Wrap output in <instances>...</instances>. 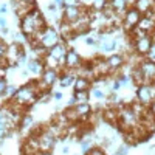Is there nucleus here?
Here are the masks:
<instances>
[{
    "instance_id": "nucleus-27",
    "label": "nucleus",
    "mask_w": 155,
    "mask_h": 155,
    "mask_svg": "<svg viewBox=\"0 0 155 155\" xmlns=\"http://www.w3.org/2000/svg\"><path fill=\"white\" fill-rule=\"evenodd\" d=\"M92 95H93V96H95L96 99H102V98H104V93H102V92H101L99 88H93Z\"/></svg>"
},
{
    "instance_id": "nucleus-19",
    "label": "nucleus",
    "mask_w": 155,
    "mask_h": 155,
    "mask_svg": "<svg viewBox=\"0 0 155 155\" xmlns=\"http://www.w3.org/2000/svg\"><path fill=\"white\" fill-rule=\"evenodd\" d=\"M116 47V41L115 39H104L101 42V50L102 51H113Z\"/></svg>"
},
{
    "instance_id": "nucleus-36",
    "label": "nucleus",
    "mask_w": 155,
    "mask_h": 155,
    "mask_svg": "<svg viewBox=\"0 0 155 155\" xmlns=\"http://www.w3.org/2000/svg\"><path fill=\"white\" fill-rule=\"evenodd\" d=\"M48 9H50V11H56V5H54V3L48 5Z\"/></svg>"
},
{
    "instance_id": "nucleus-20",
    "label": "nucleus",
    "mask_w": 155,
    "mask_h": 155,
    "mask_svg": "<svg viewBox=\"0 0 155 155\" xmlns=\"http://www.w3.org/2000/svg\"><path fill=\"white\" fill-rule=\"evenodd\" d=\"M74 79H76V78L71 74V73H64L62 76H61V85L62 87H68V85H71L73 82H74Z\"/></svg>"
},
{
    "instance_id": "nucleus-23",
    "label": "nucleus",
    "mask_w": 155,
    "mask_h": 155,
    "mask_svg": "<svg viewBox=\"0 0 155 155\" xmlns=\"http://www.w3.org/2000/svg\"><path fill=\"white\" fill-rule=\"evenodd\" d=\"M107 3V0H95V5H93V8L95 9H102V11H104L106 9V5Z\"/></svg>"
},
{
    "instance_id": "nucleus-4",
    "label": "nucleus",
    "mask_w": 155,
    "mask_h": 155,
    "mask_svg": "<svg viewBox=\"0 0 155 155\" xmlns=\"http://www.w3.org/2000/svg\"><path fill=\"white\" fill-rule=\"evenodd\" d=\"M153 96H155L153 85H150V84H141V85H138V88H137V98L140 99V102L143 106L150 104V101L153 99Z\"/></svg>"
},
{
    "instance_id": "nucleus-5",
    "label": "nucleus",
    "mask_w": 155,
    "mask_h": 155,
    "mask_svg": "<svg viewBox=\"0 0 155 155\" xmlns=\"http://www.w3.org/2000/svg\"><path fill=\"white\" fill-rule=\"evenodd\" d=\"M141 17H143V14H141L140 11H137L135 8L127 9L126 14H124V27H126V30H130L132 31L137 25L140 23Z\"/></svg>"
},
{
    "instance_id": "nucleus-1",
    "label": "nucleus",
    "mask_w": 155,
    "mask_h": 155,
    "mask_svg": "<svg viewBox=\"0 0 155 155\" xmlns=\"http://www.w3.org/2000/svg\"><path fill=\"white\" fill-rule=\"evenodd\" d=\"M45 28H47L45 27V20L36 9H33L30 14H27L22 19V31H23L25 36H28V37H34L37 34H41Z\"/></svg>"
},
{
    "instance_id": "nucleus-13",
    "label": "nucleus",
    "mask_w": 155,
    "mask_h": 155,
    "mask_svg": "<svg viewBox=\"0 0 155 155\" xmlns=\"http://www.w3.org/2000/svg\"><path fill=\"white\" fill-rule=\"evenodd\" d=\"M92 85V81L88 78H84V76H78L74 79V88L76 90H87L88 92V87Z\"/></svg>"
},
{
    "instance_id": "nucleus-7",
    "label": "nucleus",
    "mask_w": 155,
    "mask_h": 155,
    "mask_svg": "<svg viewBox=\"0 0 155 155\" xmlns=\"http://www.w3.org/2000/svg\"><path fill=\"white\" fill-rule=\"evenodd\" d=\"M82 16H84V11L79 6H65L64 8V20L68 23L79 20Z\"/></svg>"
},
{
    "instance_id": "nucleus-24",
    "label": "nucleus",
    "mask_w": 155,
    "mask_h": 155,
    "mask_svg": "<svg viewBox=\"0 0 155 155\" xmlns=\"http://www.w3.org/2000/svg\"><path fill=\"white\" fill-rule=\"evenodd\" d=\"M6 51H8V47H6V44L0 39V59H3V58H6Z\"/></svg>"
},
{
    "instance_id": "nucleus-25",
    "label": "nucleus",
    "mask_w": 155,
    "mask_h": 155,
    "mask_svg": "<svg viewBox=\"0 0 155 155\" xmlns=\"http://www.w3.org/2000/svg\"><path fill=\"white\" fill-rule=\"evenodd\" d=\"M81 0H62L64 6H79Z\"/></svg>"
},
{
    "instance_id": "nucleus-33",
    "label": "nucleus",
    "mask_w": 155,
    "mask_h": 155,
    "mask_svg": "<svg viewBox=\"0 0 155 155\" xmlns=\"http://www.w3.org/2000/svg\"><path fill=\"white\" fill-rule=\"evenodd\" d=\"M3 74H5V65L2 64V59H0V79L3 78Z\"/></svg>"
},
{
    "instance_id": "nucleus-10",
    "label": "nucleus",
    "mask_w": 155,
    "mask_h": 155,
    "mask_svg": "<svg viewBox=\"0 0 155 155\" xmlns=\"http://www.w3.org/2000/svg\"><path fill=\"white\" fill-rule=\"evenodd\" d=\"M140 70L143 71L144 78H146V82L147 81H155V64L150 61H146L143 64H140Z\"/></svg>"
},
{
    "instance_id": "nucleus-15",
    "label": "nucleus",
    "mask_w": 155,
    "mask_h": 155,
    "mask_svg": "<svg viewBox=\"0 0 155 155\" xmlns=\"http://www.w3.org/2000/svg\"><path fill=\"white\" fill-rule=\"evenodd\" d=\"M28 70L34 74H41L44 71V62L41 59H34L28 62Z\"/></svg>"
},
{
    "instance_id": "nucleus-2",
    "label": "nucleus",
    "mask_w": 155,
    "mask_h": 155,
    "mask_svg": "<svg viewBox=\"0 0 155 155\" xmlns=\"http://www.w3.org/2000/svg\"><path fill=\"white\" fill-rule=\"evenodd\" d=\"M33 85H34V82H31L28 85L19 88L17 92H16V95L12 96V98H14V101L17 102V104L30 106V104H33V102L39 98V93H37L39 88H33Z\"/></svg>"
},
{
    "instance_id": "nucleus-37",
    "label": "nucleus",
    "mask_w": 155,
    "mask_h": 155,
    "mask_svg": "<svg viewBox=\"0 0 155 155\" xmlns=\"http://www.w3.org/2000/svg\"><path fill=\"white\" fill-rule=\"evenodd\" d=\"M53 98H54V99H61V98H62V95H61V93H54V95H53Z\"/></svg>"
},
{
    "instance_id": "nucleus-6",
    "label": "nucleus",
    "mask_w": 155,
    "mask_h": 155,
    "mask_svg": "<svg viewBox=\"0 0 155 155\" xmlns=\"http://www.w3.org/2000/svg\"><path fill=\"white\" fill-rule=\"evenodd\" d=\"M134 45H135V51L138 54H144L146 56L149 48H150V45H152V37L149 34L137 37V39H134Z\"/></svg>"
},
{
    "instance_id": "nucleus-21",
    "label": "nucleus",
    "mask_w": 155,
    "mask_h": 155,
    "mask_svg": "<svg viewBox=\"0 0 155 155\" xmlns=\"http://www.w3.org/2000/svg\"><path fill=\"white\" fill-rule=\"evenodd\" d=\"M31 124H33V116H31V115H25L23 120H22V124H20V130L25 132L27 129L31 127Z\"/></svg>"
},
{
    "instance_id": "nucleus-29",
    "label": "nucleus",
    "mask_w": 155,
    "mask_h": 155,
    "mask_svg": "<svg viewBox=\"0 0 155 155\" xmlns=\"http://www.w3.org/2000/svg\"><path fill=\"white\" fill-rule=\"evenodd\" d=\"M6 81H5V78H2V79H0V95H2L5 90H6Z\"/></svg>"
},
{
    "instance_id": "nucleus-35",
    "label": "nucleus",
    "mask_w": 155,
    "mask_h": 155,
    "mask_svg": "<svg viewBox=\"0 0 155 155\" xmlns=\"http://www.w3.org/2000/svg\"><path fill=\"white\" fill-rule=\"evenodd\" d=\"M68 150H70V149H68V146H64V149H62V153H64V155H67V153H68Z\"/></svg>"
},
{
    "instance_id": "nucleus-32",
    "label": "nucleus",
    "mask_w": 155,
    "mask_h": 155,
    "mask_svg": "<svg viewBox=\"0 0 155 155\" xmlns=\"http://www.w3.org/2000/svg\"><path fill=\"white\" fill-rule=\"evenodd\" d=\"M85 44L93 47V45H96V41H95V39H92V37H87V39H85Z\"/></svg>"
},
{
    "instance_id": "nucleus-9",
    "label": "nucleus",
    "mask_w": 155,
    "mask_h": 155,
    "mask_svg": "<svg viewBox=\"0 0 155 155\" xmlns=\"http://www.w3.org/2000/svg\"><path fill=\"white\" fill-rule=\"evenodd\" d=\"M56 78H58V73H56L54 68H47V70L42 71V78H41V81H39V84H42L45 87H51L54 84Z\"/></svg>"
},
{
    "instance_id": "nucleus-28",
    "label": "nucleus",
    "mask_w": 155,
    "mask_h": 155,
    "mask_svg": "<svg viewBox=\"0 0 155 155\" xmlns=\"http://www.w3.org/2000/svg\"><path fill=\"white\" fill-rule=\"evenodd\" d=\"M127 150H129V147L124 144V146H121L118 150H116V153H115V155H127Z\"/></svg>"
},
{
    "instance_id": "nucleus-30",
    "label": "nucleus",
    "mask_w": 155,
    "mask_h": 155,
    "mask_svg": "<svg viewBox=\"0 0 155 155\" xmlns=\"http://www.w3.org/2000/svg\"><path fill=\"white\" fill-rule=\"evenodd\" d=\"M149 112H150L152 116H155V99L150 101V104H149Z\"/></svg>"
},
{
    "instance_id": "nucleus-38",
    "label": "nucleus",
    "mask_w": 155,
    "mask_h": 155,
    "mask_svg": "<svg viewBox=\"0 0 155 155\" xmlns=\"http://www.w3.org/2000/svg\"><path fill=\"white\" fill-rule=\"evenodd\" d=\"M153 3H155V0H153Z\"/></svg>"
},
{
    "instance_id": "nucleus-16",
    "label": "nucleus",
    "mask_w": 155,
    "mask_h": 155,
    "mask_svg": "<svg viewBox=\"0 0 155 155\" xmlns=\"http://www.w3.org/2000/svg\"><path fill=\"white\" fill-rule=\"evenodd\" d=\"M124 64V58L121 54H113L107 59V65L109 68H120L121 65Z\"/></svg>"
},
{
    "instance_id": "nucleus-3",
    "label": "nucleus",
    "mask_w": 155,
    "mask_h": 155,
    "mask_svg": "<svg viewBox=\"0 0 155 155\" xmlns=\"http://www.w3.org/2000/svg\"><path fill=\"white\" fill-rule=\"evenodd\" d=\"M39 44H41L44 48L50 50V48H53L54 45L59 44V36H58V33H56L53 28H45V30L41 33Z\"/></svg>"
},
{
    "instance_id": "nucleus-8",
    "label": "nucleus",
    "mask_w": 155,
    "mask_h": 155,
    "mask_svg": "<svg viewBox=\"0 0 155 155\" xmlns=\"http://www.w3.org/2000/svg\"><path fill=\"white\" fill-rule=\"evenodd\" d=\"M64 62H65V67L73 70V68H79L82 64H81V56L73 50H68L65 56H64Z\"/></svg>"
},
{
    "instance_id": "nucleus-26",
    "label": "nucleus",
    "mask_w": 155,
    "mask_h": 155,
    "mask_svg": "<svg viewBox=\"0 0 155 155\" xmlns=\"http://www.w3.org/2000/svg\"><path fill=\"white\" fill-rule=\"evenodd\" d=\"M0 30H2L3 33H8V28H6V20L3 16H0Z\"/></svg>"
},
{
    "instance_id": "nucleus-18",
    "label": "nucleus",
    "mask_w": 155,
    "mask_h": 155,
    "mask_svg": "<svg viewBox=\"0 0 155 155\" xmlns=\"http://www.w3.org/2000/svg\"><path fill=\"white\" fill-rule=\"evenodd\" d=\"M110 8L116 12V11H124L127 8V0H110Z\"/></svg>"
},
{
    "instance_id": "nucleus-31",
    "label": "nucleus",
    "mask_w": 155,
    "mask_h": 155,
    "mask_svg": "<svg viewBox=\"0 0 155 155\" xmlns=\"http://www.w3.org/2000/svg\"><path fill=\"white\" fill-rule=\"evenodd\" d=\"M87 155H104V152H102L101 149H92Z\"/></svg>"
},
{
    "instance_id": "nucleus-14",
    "label": "nucleus",
    "mask_w": 155,
    "mask_h": 155,
    "mask_svg": "<svg viewBox=\"0 0 155 155\" xmlns=\"http://www.w3.org/2000/svg\"><path fill=\"white\" fill-rule=\"evenodd\" d=\"M73 101H74V104H87L88 102V92L87 90H74Z\"/></svg>"
},
{
    "instance_id": "nucleus-34",
    "label": "nucleus",
    "mask_w": 155,
    "mask_h": 155,
    "mask_svg": "<svg viewBox=\"0 0 155 155\" xmlns=\"http://www.w3.org/2000/svg\"><path fill=\"white\" fill-rule=\"evenodd\" d=\"M6 9H8V8H6L5 5H3V6H0V14H5V12H6Z\"/></svg>"
},
{
    "instance_id": "nucleus-11",
    "label": "nucleus",
    "mask_w": 155,
    "mask_h": 155,
    "mask_svg": "<svg viewBox=\"0 0 155 155\" xmlns=\"http://www.w3.org/2000/svg\"><path fill=\"white\" fill-rule=\"evenodd\" d=\"M65 53H67L65 47H64L62 44H58V45H54L53 48H50V51L47 53V56H48L50 59H53V61L58 62V61H62V59H64Z\"/></svg>"
},
{
    "instance_id": "nucleus-17",
    "label": "nucleus",
    "mask_w": 155,
    "mask_h": 155,
    "mask_svg": "<svg viewBox=\"0 0 155 155\" xmlns=\"http://www.w3.org/2000/svg\"><path fill=\"white\" fill-rule=\"evenodd\" d=\"M102 116H104V120L109 121L110 124H115V123H118V120H120V112L115 110V109H109V110L104 112Z\"/></svg>"
},
{
    "instance_id": "nucleus-12",
    "label": "nucleus",
    "mask_w": 155,
    "mask_h": 155,
    "mask_svg": "<svg viewBox=\"0 0 155 155\" xmlns=\"http://www.w3.org/2000/svg\"><path fill=\"white\" fill-rule=\"evenodd\" d=\"M152 5H153V0H137L134 8L140 11L141 14H147V12H150Z\"/></svg>"
},
{
    "instance_id": "nucleus-22",
    "label": "nucleus",
    "mask_w": 155,
    "mask_h": 155,
    "mask_svg": "<svg viewBox=\"0 0 155 155\" xmlns=\"http://www.w3.org/2000/svg\"><path fill=\"white\" fill-rule=\"evenodd\" d=\"M146 56H147V61H150V62L155 64V42H152V45H150V48H149Z\"/></svg>"
}]
</instances>
